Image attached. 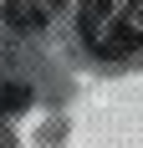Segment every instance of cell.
Masks as SVG:
<instances>
[{"mask_svg":"<svg viewBox=\"0 0 143 148\" xmlns=\"http://www.w3.org/2000/svg\"><path fill=\"white\" fill-rule=\"evenodd\" d=\"M77 26L97 56H133L143 51V0H82Z\"/></svg>","mask_w":143,"mask_h":148,"instance_id":"cell-1","label":"cell"},{"mask_svg":"<svg viewBox=\"0 0 143 148\" xmlns=\"http://www.w3.org/2000/svg\"><path fill=\"white\" fill-rule=\"evenodd\" d=\"M31 102L26 87H0V118H10V112H21V107Z\"/></svg>","mask_w":143,"mask_h":148,"instance_id":"cell-2","label":"cell"}]
</instances>
